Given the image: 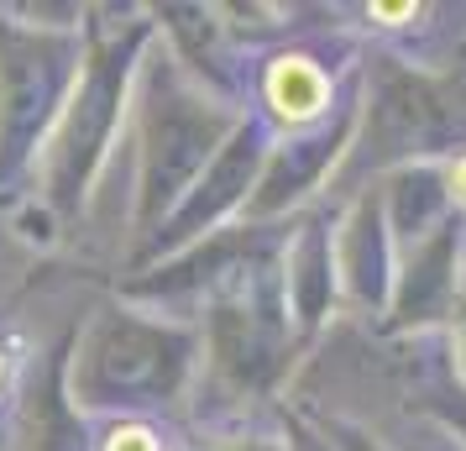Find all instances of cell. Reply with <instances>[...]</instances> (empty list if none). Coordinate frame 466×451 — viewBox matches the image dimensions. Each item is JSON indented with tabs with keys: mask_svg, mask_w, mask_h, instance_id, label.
<instances>
[{
	"mask_svg": "<svg viewBox=\"0 0 466 451\" xmlns=\"http://www.w3.org/2000/svg\"><path fill=\"white\" fill-rule=\"evenodd\" d=\"M346 279L357 289V300H378L382 294V268H388V241H382V215L372 200H361V210L351 215V226H346Z\"/></svg>",
	"mask_w": 466,
	"mask_h": 451,
	"instance_id": "3",
	"label": "cell"
},
{
	"mask_svg": "<svg viewBox=\"0 0 466 451\" xmlns=\"http://www.w3.org/2000/svg\"><path fill=\"white\" fill-rule=\"evenodd\" d=\"M367 110H372L367 116V148H372V158H409V152L435 148L451 131L445 100L424 79L399 74V68H382L378 74V89H372V106Z\"/></svg>",
	"mask_w": 466,
	"mask_h": 451,
	"instance_id": "1",
	"label": "cell"
},
{
	"mask_svg": "<svg viewBox=\"0 0 466 451\" xmlns=\"http://www.w3.org/2000/svg\"><path fill=\"white\" fill-rule=\"evenodd\" d=\"M268 89H273L278 110H294V116H309V110L319 106V95H325L319 74H315L309 64H304V58H283Z\"/></svg>",
	"mask_w": 466,
	"mask_h": 451,
	"instance_id": "5",
	"label": "cell"
},
{
	"mask_svg": "<svg viewBox=\"0 0 466 451\" xmlns=\"http://www.w3.org/2000/svg\"><path fill=\"white\" fill-rule=\"evenodd\" d=\"M110 451H157V441H152L142 425H127V430L110 436Z\"/></svg>",
	"mask_w": 466,
	"mask_h": 451,
	"instance_id": "6",
	"label": "cell"
},
{
	"mask_svg": "<svg viewBox=\"0 0 466 451\" xmlns=\"http://www.w3.org/2000/svg\"><path fill=\"white\" fill-rule=\"evenodd\" d=\"M0 378H5V357H0Z\"/></svg>",
	"mask_w": 466,
	"mask_h": 451,
	"instance_id": "8",
	"label": "cell"
},
{
	"mask_svg": "<svg viewBox=\"0 0 466 451\" xmlns=\"http://www.w3.org/2000/svg\"><path fill=\"white\" fill-rule=\"evenodd\" d=\"M346 451H367V446H361V441H346Z\"/></svg>",
	"mask_w": 466,
	"mask_h": 451,
	"instance_id": "7",
	"label": "cell"
},
{
	"mask_svg": "<svg viewBox=\"0 0 466 451\" xmlns=\"http://www.w3.org/2000/svg\"><path fill=\"white\" fill-rule=\"evenodd\" d=\"M340 137H346V127L325 131V137H309V142H299V148H289V158H283V169H278V184H273V200H283V194H299V184H309L319 169H325V158H336Z\"/></svg>",
	"mask_w": 466,
	"mask_h": 451,
	"instance_id": "4",
	"label": "cell"
},
{
	"mask_svg": "<svg viewBox=\"0 0 466 451\" xmlns=\"http://www.w3.org/2000/svg\"><path fill=\"white\" fill-rule=\"evenodd\" d=\"M451 262H456V226H435V237L414 241V262H409V279L399 294V315L403 321H430L441 315V304L451 300Z\"/></svg>",
	"mask_w": 466,
	"mask_h": 451,
	"instance_id": "2",
	"label": "cell"
}]
</instances>
